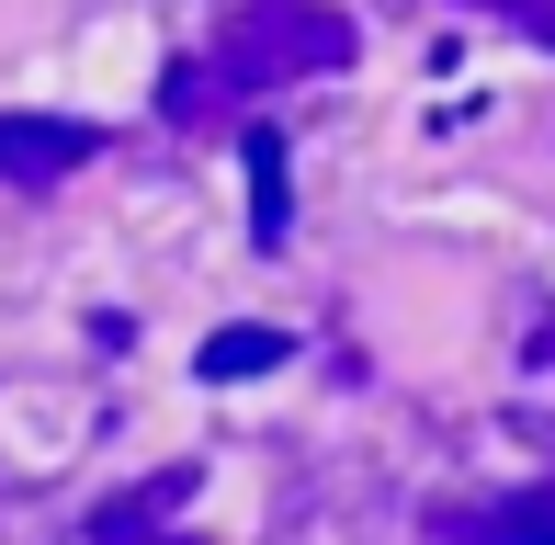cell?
Masks as SVG:
<instances>
[{
    "label": "cell",
    "instance_id": "8992f818",
    "mask_svg": "<svg viewBox=\"0 0 555 545\" xmlns=\"http://www.w3.org/2000/svg\"><path fill=\"white\" fill-rule=\"evenodd\" d=\"M295 228V193H284V126H249V239H284Z\"/></svg>",
    "mask_w": 555,
    "mask_h": 545
},
{
    "label": "cell",
    "instance_id": "5b68a950",
    "mask_svg": "<svg viewBox=\"0 0 555 545\" xmlns=\"http://www.w3.org/2000/svg\"><path fill=\"white\" fill-rule=\"evenodd\" d=\"M159 114L182 137H205V126H227V114H238V91L216 80V58H170V80H159Z\"/></svg>",
    "mask_w": 555,
    "mask_h": 545
},
{
    "label": "cell",
    "instance_id": "52a82bcc",
    "mask_svg": "<svg viewBox=\"0 0 555 545\" xmlns=\"http://www.w3.org/2000/svg\"><path fill=\"white\" fill-rule=\"evenodd\" d=\"M284 353H295L284 330H249V318H238V330H216V341H205V364H193V376H205V386H249V376H272Z\"/></svg>",
    "mask_w": 555,
    "mask_h": 545
},
{
    "label": "cell",
    "instance_id": "6da1fadb",
    "mask_svg": "<svg viewBox=\"0 0 555 545\" xmlns=\"http://www.w3.org/2000/svg\"><path fill=\"white\" fill-rule=\"evenodd\" d=\"M205 58L227 91H295V80H330V68L363 58V23L340 0H238Z\"/></svg>",
    "mask_w": 555,
    "mask_h": 545
},
{
    "label": "cell",
    "instance_id": "3957f363",
    "mask_svg": "<svg viewBox=\"0 0 555 545\" xmlns=\"http://www.w3.org/2000/svg\"><path fill=\"white\" fill-rule=\"evenodd\" d=\"M431 545H555V478H521L499 500H431Z\"/></svg>",
    "mask_w": 555,
    "mask_h": 545
},
{
    "label": "cell",
    "instance_id": "277c9868",
    "mask_svg": "<svg viewBox=\"0 0 555 545\" xmlns=\"http://www.w3.org/2000/svg\"><path fill=\"white\" fill-rule=\"evenodd\" d=\"M193 489H205V466H159L147 489H114V500H91V545H182Z\"/></svg>",
    "mask_w": 555,
    "mask_h": 545
},
{
    "label": "cell",
    "instance_id": "7a4b0ae2",
    "mask_svg": "<svg viewBox=\"0 0 555 545\" xmlns=\"http://www.w3.org/2000/svg\"><path fill=\"white\" fill-rule=\"evenodd\" d=\"M91 160H103V126H80V114H0V182L12 193H57Z\"/></svg>",
    "mask_w": 555,
    "mask_h": 545
}]
</instances>
